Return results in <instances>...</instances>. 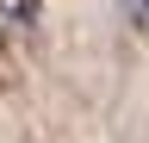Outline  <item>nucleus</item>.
<instances>
[{
    "mask_svg": "<svg viewBox=\"0 0 149 143\" xmlns=\"http://www.w3.org/2000/svg\"><path fill=\"white\" fill-rule=\"evenodd\" d=\"M0 19L6 25H37V0H0Z\"/></svg>",
    "mask_w": 149,
    "mask_h": 143,
    "instance_id": "f257e3e1",
    "label": "nucleus"
},
{
    "mask_svg": "<svg viewBox=\"0 0 149 143\" xmlns=\"http://www.w3.org/2000/svg\"><path fill=\"white\" fill-rule=\"evenodd\" d=\"M124 19L137 25V31H149V0H124Z\"/></svg>",
    "mask_w": 149,
    "mask_h": 143,
    "instance_id": "f03ea898",
    "label": "nucleus"
},
{
    "mask_svg": "<svg viewBox=\"0 0 149 143\" xmlns=\"http://www.w3.org/2000/svg\"><path fill=\"white\" fill-rule=\"evenodd\" d=\"M0 87H6V62H0Z\"/></svg>",
    "mask_w": 149,
    "mask_h": 143,
    "instance_id": "7ed1b4c3",
    "label": "nucleus"
}]
</instances>
